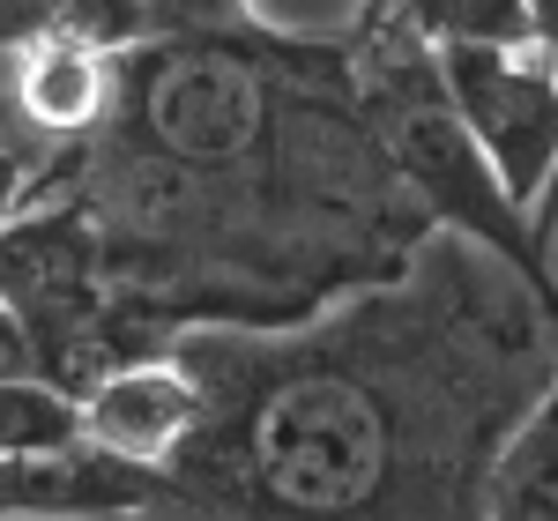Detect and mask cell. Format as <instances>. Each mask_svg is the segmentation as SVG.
Returning a JSON list of instances; mask_svg holds the SVG:
<instances>
[{
    "instance_id": "cell-2",
    "label": "cell",
    "mask_w": 558,
    "mask_h": 521,
    "mask_svg": "<svg viewBox=\"0 0 558 521\" xmlns=\"http://www.w3.org/2000/svg\"><path fill=\"white\" fill-rule=\"evenodd\" d=\"M202 388L165 462L186 514H476L499 439L558 358V313L432 223L417 254L291 328L165 336Z\"/></svg>"
},
{
    "instance_id": "cell-10",
    "label": "cell",
    "mask_w": 558,
    "mask_h": 521,
    "mask_svg": "<svg viewBox=\"0 0 558 521\" xmlns=\"http://www.w3.org/2000/svg\"><path fill=\"white\" fill-rule=\"evenodd\" d=\"M402 15L432 45H529V8L521 0H402Z\"/></svg>"
},
{
    "instance_id": "cell-6",
    "label": "cell",
    "mask_w": 558,
    "mask_h": 521,
    "mask_svg": "<svg viewBox=\"0 0 558 521\" xmlns=\"http://www.w3.org/2000/svg\"><path fill=\"white\" fill-rule=\"evenodd\" d=\"M75 417H83V439L128 455V462H172L194 417H202V388L194 373L179 365L172 350H134V358H112L83 395H75Z\"/></svg>"
},
{
    "instance_id": "cell-11",
    "label": "cell",
    "mask_w": 558,
    "mask_h": 521,
    "mask_svg": "<svg viewBox=\"0 0 558 521\" xmlns=\"http://www.w3.org/2000/svg\"><path fill=\"white\" fill-rule=\"evenodd\" d=\"M254 0H149V23L157 31H202V23H231Z\"/></svg>"
},
{
    "instance_id": "cell-15",
    "label": "cell",
    "mask_w": 558,
    "mask_h": 521,
    "mask_svg": "<svg viewBox=\"0 0 558 521\" xmlns=\"http://www.w3.org/2000/svg\"><path fill=\"white\" fill-rule=\"evenodd\" d=\"M357 8H365V0H357Z\"/></svg>"
},
{
    "instance_id": "cell-4",
    "label": "cell",
    "mask_w": 558,
    "mask_h": 521,
    "mask_svg": "<svg viewBox=\"0 0 558 521\" xmlns=\"http://www.w3.org/2000/svg\"><path fill=\"white\" fill-rule=\"evenodd\" d=\"M0 299L15 305L23 336L38 350V373L52 388L83 395L120 358L97 223L83 217L75 194H38L0 223Z\"/></svg>"
},
{
    "instance_id": "cell-9",
    "label": "cell",
    "mask_w": 558,
    "mask_h": 521,
    "mask_svg": "<svg viewBox=\"0 0 558 521\" xmlns=\"http://www.w3.org/2000/svg\"><path fill=\"white\" fill-rule=\"evenodd\" d=\"M75 433H83V417L68 388H52L38 373L0 380V455H45V447H68Z\"/></svg>"
},
{
    "instance_id": "cell-7",
    "label": "cell",
    "mask_w": 558,
    "mask_h": 521,
    "mask_svg": "<svg viewBox=\"0 0 558 521\" xmlns=\"http://www.w3.org/2000/svg\"><path fill=\"white\" fill-rule=\"evenodd\" d=\"M15 52V112L23 128H38L45 142H75L112 112V75H120V52H97L75 38H23Z\"/></svg>"
},
{
    "instance_id": "cell-5",
    "label": "cell",
    "mask_w": 558,
    "mask_h": 521,
    "mask_svg": "<svg viewBox=\"0 0 558 521\" xmlns=\"http://www.w3.org/2000/svg\"><path fill=\"white\" fill-rule=\"evenodd\" d=\"M432 60L499 186L536 217L558 186V45H432Z\"/></svg>"
},
{
    "instance_id": "cell-14",
    "label": "cell",
    "mask_w": 558,
    "mask_h": 521,
    "mask_svg": "<svg viewBox=\"0 0 558 521\" xmlns=\"http://www.w3.org/2000/svg\"><path fill=\"white\" fill-rule=\"evenodd\" d=\"M529 8V31H536V45H558V0H521Z\"/></svg>"
},
{
    "instance_id": "cell-3",
    "label": "cell",
    "mask_w": 558,
    "mask_h": 521,
    "mask_svg": "<svg viewBox=\"0 0 558 521\" xmlns=\"http://www.w3.org/2000/svg\"><path fill=\"white\" fill-rule=\"evenodd\" d=\"M350 38V83L357 105L380 134L387 165L402 172V186L425 202V217L439 231H462L484 254H499L521 283L558 313V268H551V217H529L514 194L499 186L492 157L476 149V134L462 128L454 97L439 83L432 38L402 15V0H365L343 23Z\"/></svg>"
},
{
    "instance_id": "cell-8",
    "label": "cell",
    "mask_w": 558,
    "mask_h": 521,
    "mask_svg": "<svg viewBox=\"0 0 558 521\" xmlns=\"http://www.w3.org/2000/svg\"><path fill=\"white\" fill-rule=\"evenodd\" d=\"M476 514L484 521H558V358H551V380L536 388V402L514 417V433L499 439Z\"/></svg>"
},
{
    "instance_id": "cell-13",
    "label": "cell",
    "mask_w": 558,
    "mask_h": 521,
    "mask_svg": "<svg viewBox=\"0 0 558 521\" xmlns=\"http://www.w3.org/2000/svg\"><path fill=\"white\" fill-rule=\"evenodd\" d=\"M15 373H38V350L23 336V320H15V305L0 299V380H15ZM45 380V373H38Z\"/></svg>"
},
{
    "instance_id": "cell-12",
    "label": "cell",
    "mask_w": 558,
    "mask_h": 521,
    "mask_svg": "<svg viewBox=\"0 0 558 521\" xmlns=\"http://www.w3.org/2000/svg\"><path fill=\"white\" fill-rule=\"evenodd\" d=\"M31 186H38V157H31L23 142H8V134H0V223L31 202Z\"/></svg>"
},
{
    "instance_id": "cell-1",
    "label": "cell",
    "mask_w": 558,
    "mask_h": 521,
    "mask_svg": "<svg viewBox=\"0 0 558 521\" xmlns=\"http://www.w3.org/2000/svg\"><path fill=\"white\" fill-rule=\"evenodd\" d=\"M97 223L120 358L179 328H291L432 231L350 83L343 31L260 8L120 52L112 112L38 165Z\"/></svg>"
}]
</instances>
